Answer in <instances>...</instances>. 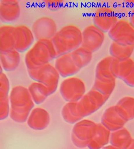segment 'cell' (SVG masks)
Returning a JSON list of instances; mask_svg holds the SVG:
<instances>
[{"label": "cell", "mask_w": 134, "mask_h": 149, "mask_svg": "<svg viewBox=\"0 0 134 149\" xmlns=\"http://www.w3.org/2000/svg\"><path fill=\"white\" fill-rule=\"evenodd\" d=\"M57 25L53 19L47 17H41L32 25V32L38 40H51L57 32Z\"/></svg>", "instance_id": "30bf717a"}, {"label": "cell", "mask_w": 134, "mask_h": 149, "mask_svg": "<svg viewBox=\"0 0 134 149\" xmlns=\"http://www.w3.org/2000/svg\"><path fill=\"white\" fill-rule=\"evenodd\" d=\"M118 21L114 10L105 6L97 8L93 16L94 25L104 33L110 30Z\"/></svg>", "instance_id": "8fae6325"}, {"label": "cell", "mask_w": 134, "mask_h": 149, "mask_svg": "<svg viewBox=\"0 0 134 149\" xmlns=\"http://www.w3.org/2000/svg\"><path fill=\"white\" fill-rule=\"evenodd\" d=\"M57 57L71 53L81 46L82 31L74 25H68L57 31L51 40Z\"/></svg>", "instance_id": "7a4b0ae2"}, {"label": "cell", "mask_w": 134, "mask_h": 149, "mask_svg": "<svg viewBox=\"0 0 134 149\" xmlns=\"http://www.w3.org/2000/svg\"><path fill=\"white\" fill-rule=\"evenodd\" d=\"M128 149H134V139H132L131 144Z\"/></svg>", "instance_id": "836d02e7"}, {"label": "cell", "mask_w": 134, "mask_h": 149, "mask_svg": "<svg viewBox=\"0 0 134 149\" xmlns=\"http://www.w3.org/2000/svg\"><path fill=\"white\" fill-rule=\"evenodd\" d=\"M116 111L126 121L134 119V98L126 96L119 100L115 105Z\"/></svg>", "instance_id": "603a6c76"}, {"label": "cell", "mask_w": 134, "mask_h": 149, "mask_svg": "<svg viewBox=\"0 0 134 149\" xmlns=\"http://www.w3.org/2000/svg\"><path fill=\"white\" fill-rule=\"evenodd\" d=\"M104 32L94 25L85 27L82 31L81 46L94 52L99 49L104 41Z\"/></svg>", "instance_id": "9c48e42d"}, {"label": "cell", "mask_w": 134, "mask_h": 149, "mask_svg": "<svg viewBox=\"0 0 134 149\" xmlns=\"http://www.w3.org/2000/svg\"><path fill=\"white\" fill-rule=\"evenodd\" d=\"M15 27L5 25L0 28V50L6 51L14 49L15 44Z\"/></svg>", "instance_id": "7402d4cb"}, {"label": "cell", "mask_w": 134, "mask_h": 149, "mask_svg": "<svg viewBox=\"0 0 134 149\" xmlns=\"http://www.w3.org/2000/svg\"><path fill=\"white\" fill-rule=\"evenodd\" d=\"M123 81L128 86L134 87V67L128 76Z\"/></svg>", "instance_id": "4dcf8cb0"}, {"label": "cell", "mask_w": 134, "mask_h": 149, "mask_svg": "<svg viewBox=\"0 0 134 149\" xmlns=\"http://www.w3.org/2000/svg\"><path fill=\"white\" fill-rule=\"evenodd\" d=\"M116 80L101 81L95 79L92 89L102 94L104 96L110 98L115 87Z\"/></svg>", "instance_id": "f1b7e54d"}, {"label": "cell", "mask_w": 134, "mask_h": 149, "mask_svg": "<svg viewBox=\"0 0 134 149\" xmlns=\"http://www.w3.org/2000/svg\"><path fill=\"white\" fill-rule=\"evenodd\" d=\"M110 131L103 126L101 123L97 124L95 132L91 140L89 142V149H98L104 148L110 142Z\"/></svg>", "instance_id": "d6986e66"}, {"label": "cell", "mask_w": 134, "mask_h": 149, "mask_svg": "<svg viewBox=\"0 0 134 149\" xmlns=\"http://www.w3.org/2000/svg\"><path fill=\"white\" fill-rule=\"evenodd\" d=\"M97 124L92 120L82 119L74 124L71 138L72 143L79 148L88 147L95 132Z\"/></svg>", "instance_id": "5b68a950"}, {"label": "cell", "mask_w": 134, "mask_h": 149, "mask_svg": "<svg viewBox=\"0 0 134 149\" xmlns=\"http://www.w3.org/2000/svg\"><path fill=\"white\" fill-rule=\"evenodd\" d=\"M134 51V45H123L113 42L109 48L110 56L114 59L123 60L131 58Z\"/></svg>", "instance_id": "4316f807"}, {"label": "cell", "mask_w": 134, "mask_h": 149, "mask_svg": "<svg viewBox=\"0 0 134 149\" xmlns=\"http://www.w3.org/2000/svg\"><path fill=\"white\" fill-rule=\"evenodd\" d=\"M132 139L130 133L124 127L111 132L109 143L115 149H128Z\"/></svg>", "instance_id": "ffe728a7"}, {"label": "cell", "mask_w": 134, "mask_h": 149, "mask_svg": "<svg viewBox=\"0 0 134 149\" xmlns=\"http://www.w3.org/2000/svg\"><path fill=\"white\" fill-rule=\"evenodd\" d=\"M55 67L60 76L64 78L72 77L81 70L75 64L70 53L56 57Z\"/></svg>", "instance_id": "9a60e30c"}, {"label": "cell", "mask_w": 134, "mask_h": 149, "mask_svg": "<svg viewBox=\"0 0 134 149\" xmlns=\"http://www.w3.org/2000/svg\"><path fill=\"white\" fill-rule=\"evenodd\" d=\"M20 6L16 0H2L0 3V19L4 22H11L19 19Z\"/></svg>", "instance_id": "e0dca14e"}, {"label": "cell", "mask_w": 134, "mask_h": 149, "mask_svg": "<svg viewBox=\"0 0 134 149\" xmlns=\"http://www.w3.org/2000/svg\"><path fill=\"white\" fill-rule=\"evenodd\" d=\"M50 121V116L47 111L40 108L33 109L30 113L27 124L29 128L36 131L47 128Z\"/></svg>", "instance_id": "4fadbf2b"}, {"label": "cell", "mask_w": 134, "mask_h": 149, "mask_svg": "<svg viewBox=\"0 0 134 149\" xmlns=\"http://www.w3.org/2000/svg\"><path fill=\"white\" fill-rule=\"evenodd\" d=\"M27 72L31 79L47 86L50 95L56 91L60 75L55 66L49 63L35 69L27 70Z\"/></svg>", "instance_id": "277c9868"}, {"label": "cell", "mask_w": 134, "mask_h": 149, "mask_svg": "<svg viewBox=\"0 0 134 149\" xmlns=\"http://www.w3.org/2000/svg\"><path fill=\"white\" fill-rule=\"evenodd\" d=\"M0 59L1 67L6 72L15 70L20 62V52L14 49L1 51Z\"/></svg>", "instance_id": "44dd1931"}, {"label": "cell", "mask_w": 134, "mask_h": 149, "mask_svg": "<svg viewBox=\"0 0 134 149\" xmlns=\"http://www.w3.org/2000/svg\"><path fill=\"white\" fill-rule=\"evenodd\" d=\"M9 98L10 119L16 123L26 122L35 106L28 88L20 85L14 86L10 92Z\"/></svg>", "instance_id": "6da1fadb"}, {"label": "cell", "mask_w": 134, "mask_h": 149, "mask_svg": "<svg viewBox=\"0 0 134 149\" xmlns=\"http://www.w3.org/2000/svg\"><path fill=\"white\" fill-rule=\"evenodd\" d=\"M134 67V61L130 58L119 60L113 58L110 65L111 72L116 79L124 80L131 73Z\"/></svg>", "instance_id": "ac0fdd59"}, {"label": "cell", "mask_w": 134, "mask_h": 149, "mask_svg": "<svg viewBox=\"0 0 134 149\" xmlns=\"http://www.w3.org/2000/svg\"><path fill=\"white\" fill-rule=\"evenodd\" d=\"M113 57L107 56L103 58L97 63L96 67L95 79L101 81L116 80L111 72L110 65Z\"/></svg>", "instance_id": "cb8c5ba5"}, {"label": "cell", "mask_w": 134, "mask_h": 149, "mask_svg": "<svg viewBox=\"0 0 134 149\" xmlns=\"http://www.w3.org/2000/svg\"><path fill=\"white\" fill-rule=\"evenodd\" d=\"M126 122L116 111L115 106L106 109L101 120V123L110 132L124 128Z\"/></svg>", "instance_id": "2e32d148"}, {"label": "cell", "mask_w": 134, "mask_h": 149, "mask_svg": "<svg viewBox=\"0 0 134 149\" xmlns=\"http://www.w3.org/2000/svg\"><path fill=\"white\" fill-rule=\"evenodd\" d=\"M109 98L91 89L77 102V111L79 115L84 118L99 110Z\"/></svg>", "instance_id": "8992f818"}, {"label": "cell", "mask_w": 134, "mask_h": 149, "mask_svg": "<svg viewBox=\"0 0 134 149\" xmlns=\"http://www.w3.org/2000/svg\"><path fill=\"white\" fill-rule=\"evenodd\" d=\"M61 95L67 102H77L85 94V83L78 77H67L60 86Z\"/></svg>", "instance_id": "52a82bcc"}, {"label": "cell", "mask_w": 134, "mask_h": 149, "mask_svg": "<svg viewBox=\"0 0 134 149\" xmlns=\"http://www.w3.org/2000/svg\"><path fill=\"white\" fill-rule=\"evenodd\" d=\"M57 57L50 40L37 41L26 54L25 63L27 70L38 68L49 64Z\"/></svg>", "instance_id": "3957f363"}, {"label": "cell", "mask_w": 134, "mask_h": 149, "mask_svg": "<svg viewBox=\"0 0 134 149\" xmlns=\"http://www.w3.org/2000/svg\"><path fill=\"white\" fill-rule=\"evenodd\" d=\"M15 49L20 53L29 49L35 40V36L32 30L28 26L23 25L15 26Z\"/></svg>", "instance_id": "7c38bea8"}, {"label": "cell", "mask_w": 134, "mask_h": 149, "mask_svg": "<svg viewBox=\"0 0 134 149\" xmlns=\"http://www.w3.org/2000/svg\"><path fill=\"white\" fill-rule=\"evenodd\" d=\"M30 95L35 104H41L50 95L47 86L40 82L35 81L30 84L28 88Z\"/></svg>", "instance_id": "d4e9b609"}, {"label": "cell", "mask_w": 134, "mask_h": 149, "mask_svg": "<svg viewBox=\"0 0 134 149\" xmlns=\"http://www.w3.org/2000/svg\"><path fill=\"white\" fill-rule=\"evenodd\" d=\"M62 1H45L44 4L46 7L51 10H56L62 6Z\"/></svg>", "instance_id": "f546056e"}, {"label": "cell", "mask_w": 134, "mask_h": 149, "mask_svg": "<svg viewBox=\"0 0 134 149\" xmlns=\"http://www.w3.org/2000/svg\"><path fill=\"white\" fill-rule=\"evenodd\" d=\"M108 33L109 37L115 43L134 45V28L128 21L118 20Z\"/></svg>", "instance_id": "ba28073f"}, {"label": "cell", "mask_w": 134, "mask_h": 149, "mask_svg": "<svg viewBox=\"0 0 134 149\" xmlns=\"http://www.w3.org/2000/svg\"><path fill=\"white\" fill-rule=\"evenodd\" d=\"M131 24L134 28V8L131 10L129 16V20Z\"/></svg>", "instance_id": "1f68e13d"}, {"label": "cell", "mask_w": 134, "mask_h": 149, "mask_svg": "<svg viewBox=\"0 0 134 149\" xmlns=\"http://www.w3.org/2000/svg\"><path fill=\"white\" fill-rule=\"evenodd\" d=\"M10 81L7 76L1 72L0 75V119L3 120L9 116L10 110Z\"/></svg>", "instance_id": "5bb4252c"}, {"label": "cell", "mask_w": 134, "mask_h": 149, "mask_svg": "<svg viewBox=\"0 0 134 149\" xmlns=\"http://www.w3.org/2000/svg\"><path fill=\"white\" fill-rule=\"evenodd\" d=\"M126 2L127 4L129 5V6H132L133 7H134V1H126Z\"/></svg>", "instance_id": "d6a6232c"}, {"label": "cell", "mask_w": 134, "mask_h": 149, "mask_svg": "<svg viewBox=\"0 0 134 149\" xmlns=\"http://www.w3.org/2000/svg\"><path fill=\"white\" fill-rule=\"evenodd\" d=\"M70 54L75 64L81 70L88 65L93 57V52L81 46Z\"/></svg>", "instance_id": "484cf974"}, {"label": "cell", "mask_w": 134, "mask_h": 149, "mask_svg": "<svg viewBox=\"0 0 134 149\" xmlns=\"http://www.w3.org/2000/svg\"><path fill=\"white\" fill-rule=\"evenodd\" d=\"M61 114L66 122L72 125L83 119L77 112V102H68L63 106Z\"/></svg>", "instance_id": "83f0119b"}]
</instances>
